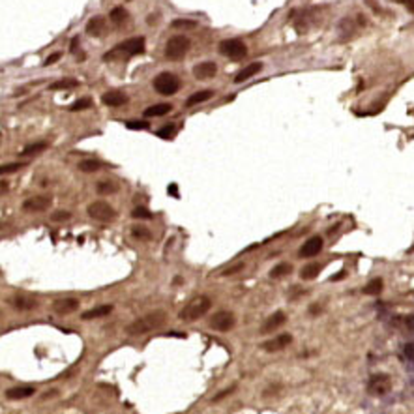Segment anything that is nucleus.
I'll return each instance as SVG.
<instances>
[{"instance_id": "nucleus-49", "label": "nucleus", "mask_w": 414, "mask_h": 414, "mask_svg": "<svg viewBox=\"0 0 414 414\" xmlns=\"http://www.w3.org/2000/svg\"><path fill=\"white\" fill-rule=\"evenodd\" d=\"M244 268V266H242V264H238V266H234V268L232 270H227V272H223V274H225V276H229V274H234V272H240V270Z\"/></svg>"}, {"instance_id": "nucleus-23", "label": "nucleus", "mask_w": 414, "mask_h": 414, "mask_svg": "<svg viewBox=\"0 0 414 414\" xmlns=\"http://www.w3.org/2000/svg\"><path fill=\"white\" fill-rule=\"evenodd\" d=\"M214 96V92L212 90H199V92L192 94L188 100H186V107H193V105H199V103H205V101H208L210 98Z\"/></svg>"}, {"instance_id": "nucleus-45", "label": "nucleus", "mask_w": 414, "mask_h": 414, "mask_svg": "<svg viewBox=\"0 0 414 414\" xmlns=\"http://www.w3.org/2000/svg\"><path fill=\"white\" fill-rule=\"evenodd\" d=\"M309 313H311V315H313V317H315V315L322 313V307L319 306V304H313V306L309 307Z\"/></svg>"}, {"instance_id": "nucleus-7", "label": "nucleus", "mask_w": 414, "mask_h": 414, "mask_svg": "<svg viewBox=\"0 0 414 414\" xmlns=\"http://www.w3.org/2000/svg\"><path fill=\"white\" fill-rule=\"evenodd\" d=\"M219 53L232 60H240L247 54V47L242 39H223L219 43Z\"/></svg>"}, {"instance_id": "nucleus-20", "label": "nucleus", "mask_w": 414, "mask_h": 414, "mask_svg": "<svg viewBox=\"0 0 414 414\" xmlns=\"http://www.w3.org/2000/svg\"><path fill=\"white\" fill-rule=\"evenodd\" d=\"M36 394L34 386H13L6 390V398L8 399H26Z\"/></svg>"}, {"instance_id": "nucleus-32", "label": "nucleus", "mask_w": 414, "mask_h": 414, "mask_svg": "<svg viewBox=\"0 0 414 414\" xmlns=\"http://www.w3.org/2000/svg\"><path fill=\"white\" fill-rule=\"evenodd\" d=\"M47 148V143H32V145H28V146H24V150H21V154L23 156H34V154H39V152H43Z\"/></svg>"}, {"instance_id": "nucleus-5", "label": "nucleus", "mask_w": 414, "mask_h": 414, "mask_svg": "<svg viewBox=\"0 0 414 414\" xmlns=\"http://www.w3.org/2000/svg\"><path fill=\"white\" fill-rule=\"evenodd\" d=\"M190 47H192V41L186 36H173L165 45V56L169 60H182L186 53L190 51Z\"/></svg>"}, {"instance_id": "nucleus-4", "label": "nucleus", "mask_w": 414, "mask_h": 414, "mask_svg": "<svg viewBox=\"0 0 414 414\" xmlns=\"http://www.w3.org/2000/svg\"><path fill=\"white\" fill-rule=\"evenodd\" d=\"M152 86L154 90L161 96H173L180 90V79L171 71H163V73L154 77Z\"/></svg>"}, {"instance_id": "nucleus-50", "label": "nucleus", "mask_w": 414, "mask_h": 414, "mask_svg": "<svg viewBox=\"0 0 414 414\" xmlns=\"http://www.w3.org/2000/svg\"><path fill=\"white\" fill-rule=\"evenodd\" d=\"M8 192V182H0V195Z\"/></svg>"}, {"instance_id": "nucleus-48", "label": "nucleus", "mask_w": 414, "mask_h": 414, "mask_svg": "<svg viewBox=\"0 0 414 414\" xmlns=\"http://www.w3.org/2000/svg\"><path fill=\"white\" fill-rule=\"evenodd\" d=\"M77 49H79V39H71V45H69V51H71V53H75Z\"/></svg>"}, {"instance_id": "nucleus-44", "label": "nucleus", "mask_w": 414, "mask_h": 414, "mask_svg": "<svg viewBox=\"0 0 414 414\" xmlns=\"http://www.w3.org/2000/svg\"><path fill=\"white\" fill-rule=\"evenodd\" d=\"M62 58V53H53L49 58L45 60V66H51V64H54V62H58Z\"/></svg>"}, {"instance_id": "nucleus-1", "label": "nucleus", "mask_w": 414, "mask_h": 414, "mask_svg": "<svg viewBox=\"0 0 414 414\" xmlns=\"http://www.w3.org/2000/svg\"><path fill=\"white\" fill-rule=\"evenodd\" d=\"M167 322V313L165 311H150V313L139 317L135 321L126 326V334L128 336H145L148 332H154V330L161 328L163 324Z\"/></svg>"}, {"instance_id": "nucleus-43", "label": "nucleus", "mask_w": 414, "mask_h": 414, "mask_svg": "<svg viewBox=\"0 0 414 414\" xmlns=\"http://www.w3.org/2000/svg\"><path fill=\"white\" fill-rule=\"evenodd\" d=\"M234 390H236V386H229L227 390L219 392V394H217V396H215V398L212 399V401H214V403H217V401H221L223 398H227V396H229V394H232V392H234Z\"/></svg>"}, {"instance_id": "nucleus-46", "label": "nucleus", "mask_w": 414, "mask_h": 414, "mask_svg": "<svg viewBox=\"0 0 414 414\" xmlns=\"http://www.w3.org/2000/svg\"><path fill=\"white\" fill-rule=\"evenodd\" d=\"M399 2H401V4H405L407 9H409V11H413V13H414V0H399Z\"/></svg>"}, {"instance_id": "nucleus-40", "label": "nucleus", "mask_w": 414, "mask_h": 414, "mask_svg": "<svg viewBox=\"0 0 414 414\" xmlns=\"http://www.w3.org/2000/svg\"><path fill=\"white\" fill-rule=\"evenodd\" d=\"M403 356H405L409 362H414V341H411V343H407V345L403 347Z\"/></svg>"}, {"instance_id": "nucleus-10", "label": "nucleus", "mask_w": 414, "mask_h": 414, "mask_svg": "<svg viewBox=\"0 0 414 414\" xmlns=\"http://www.w3.org/2000/svg\"><path fill=\"white\" fill-rule=\"evenodd\" d=\"M79 309V300L71 298V296H66V298H58L53 302V311L60 317H66V315L75 313Z\"/></svg>"}, {"instance_id": "nucleus-33", "label": "nucleus", "mask_w": 414, "mask_h": 414, "mask_svg": "<svg viewBox=\"0 0 414 414\" xmlns=\"http://www.w3.org/2000/svg\"><path fill=\"white\" fill-rule=\"evenodd\" d=\"M175 133H177V126H175V124L163 126V128H160V130L156 131V135L160 139H173L175 137Z\"/></svg>"}, {"instance_id": "nucleus-8", "label": "nucleus", "mask_w": 414, "mask_h": 414, "mask_svg": "<svg viewBox=\"0 0 414 414\" xmlns=\"http://www.w3.org/2000/svg\"><path fill=\"white\" fill-rule=\"evenodd\" d=\"M234 324H236V317L232 311H217L210 319V328L215 332H229L234 328Z\"/></svg>"}, {"instance_id": "nucleus-12", "label": "nucleus", "mask_w": 414, "mask_h": 414, "mask_svg": "<svg viewBox=\"0 0 414 414\" xmlns=\"http://www.w3.org/2000/svg\"><path fill=\"white\" fill-rule=\"evenodd\" d=\"M217 73V64L215 62H199L195 68H193V75L199 81H207V79H212V77Z\"/></svg>"}, {"instance_id": "nucleus-47", "label": "nucleus", "mask_w": 414, "mask_h": 414, "mask_svg": "<svg viewBox=\"0 0 414 414\" xmlns=\"http://www.w3.org/2000/svg\"><path fill=\"white\" fill-rule=\"evenodd\" d=\"M405 324H407V328H411V330H414V315H411V317H407V321H405Z\"/></svg>"}, {"instance_id": "nucleus-38", "label": "nucleus", "mask_w": 414, "mask_h": 414, "mask_svg": "<svg viewBox=\"0 0 414 414\" xmlns=\"http://www.w3.org/2000/svg\"><path fill=\"white\" fill-rule=\"evenodd\" d=\"M131 215H133L135 219H150V217H152V212L145 207H137L133 212H131Z\"/></svg>"}, {"instance_id": "nucleus-26", "label": "nucleus", "mask_w": 414, "mask_h": 414, "mask_svg": "<svg viewBox=\"0 0 414 414\" xmlns=\"http://www.w3.org/2000/svg\"><path fill=\"white\" fill-rule=\"evenodd\" d=\"M321 264H317V262H313V264H307V266H304L302 268V272H300V277L302 279H306V281H309V279H315V277L319 276V272H321Z\"/></svg>"}, {"instance_id": "nucleus-19", "label": "nucleus", "mask_w": 414, "mask_h": 414, "mask_svg": "<svg viewBox=\"0 0 414 414\" xmlns=\"http://www.w3.org/2000/svg\"><path fill=\"white\" fill-rule=\"evenodd\" d=\"M113 309H115V307L111 306V304H103V306L92 307V309H88L85 313H81V319H83V321H92V319L107 317L109 313H113Z\"/></svg>"}, {"instance_id": "nucleus-36", "label": "nucleus", "mask_w": 414, "mask_h": 414, "mask_svg": "<svg viewBox=\"0 0 414 414\" xmlns=\"http://www.w3.org/2000/svg\"><path fill=\"white\" fill-rule=\"evenodd\" d=\"M131 234H133V238H139V240H150L152 238V232L145 227H133Z\"/></svg>"}, {"instance_id": "nucleus-25", "label": "nucleus", "mask_w": 414, "mask_h": 414, "mask_svg": "<svg viewBox=\"0 0 414 414\" xmlns=\"http://www.w3.org/2000/svg\"><path fill=\"white\" fill-rule=\"evenodd\" d=\"M353 34H354V23L351 17H347V19H343L339 23V36H341V39H349Z\"/></svg>"}, {"instance_id": "nucleus-11", "label": "nucleus", "mask_w": 414, "mask_h": 414, "mask_svg": "<svg viewBox=\"0 0 414 414\" xmlns=\"http://www.w3.org/2000/svg\"><path fill=\"white\" fill-rule=\"evenodd\" d=\"M51 203L53 199L49 195H34L23 203V210L24 212H43L45 208L51 207Z\"/></svg>"}, {"instance_id": "nucleus-42", "label": "nucleus", "mask_w": 414, "mask_h": 414, "mask_svg": "<svg viewBox=\"0 0 414 414\" xmlns=\"http://www.w3.org/2000/svg\"><path fill=\"white\" fill-rule=\"evenodd\" d=\"M279 392H281V386H279V384H272V386H268V390L262 392V398H270V396L279 394Z\"/></svg>"}, {"instance_id": "nucleus-29", "label": "nucleus", "mask_w": 414, "mask_h": 414, "mask_svg": "<svg viewBox=\"0 0 414 414\" xmlns=\"http://www.w3.org/2000/svg\"><path fill=\"white\" fill-rule=\"evenodd\" d=\"M292 266L289 264V262H281V264H277V266H274V268L270 270V277H283L287 276V274H291Z\"/></svg>"}, {"instance_id": "nucleus-22", "label": "nucleus", "mask_w": 414, "mask_h": 414, "mask_svg": "<svg viewBox=\"0 0 414 414\" xmlns=\"http://www.w3.org/2000/svg\"><path fill=\"white\" fill-rule=\"evenodd\" d=\"M171 103H156V105H150V107L145 109V118H156V116H163L171 113Z\"/></svg>"}, {"instance_id": "nucleus-41", "label": "nucleus", "mask_w": 414, "mask_h": 414, "mask_svg": "<svg viewBox=\"0 0 414 414\" xmlns=\"http://www.w3.org/2000/svg\"><path fill=\"white\" fill-rule=\"evenodd\" d=\"M69 217H71V214H69V212H64V210H58V212H54V214L51 215L53 221H66Z\"/></svg>"}, {"instance_id": "nucleus-51", "label": "nucleus", "mask_w": 414, "mask_h": 414, "mask_svg": "<svg viewBox=\"0 0 414 414\" xmlns=\"http://www.w3.org/2000/svg\"><path fill=\"white\" fill-rule=\"evenodd\" d=\"M169 192H171V195H178V193H177V186H175V184L169 186Z\"/></svg>"}, {"instance_id": "nucleus-37", "label": "nucleus", "mask_w": 414, "mask_h": 414, "mask_svg": "<svg viewBox=\"0 0 414 414\" xmlns=\"http://www.w3.org/2000/svg\"><path fill=\"white\" fill-rule=\"evenodd\" d=\"M92 107V100L90 98H81V100H77L73 105H71V111H85V109H90Z\"/></svg>"}, {"instance_id": "nucleus-9", "label": "nucleus", "mask_w": 414, "mask_h": 414, "mask_svg": "<svg viewBox=\"0 0 414 414\" xmlns=\"http://www.w3.org/2000/svg\"><path fill=\"white\" fill-rule=\"evenodd\" d=\"M392 388V381L386 373H377L371 375V379L368 381V392L371 396H384L388 394Z\"/></svg>"}, {"instance_id": "nucleus-34", "label": "nucleus", "mask_w": 414, "mask_h": 414, "mask_svg": "<svg viewBox=\"0 0 414 414\" xmlns=\"http://www.w3.org/2000/svg\"><path fill=\"white\" fill-rule=\"evenodd\" d=\"M24 163L19 161V163H6V165H0V177L2 175H9V173H15V171L23 169Z\"/></svg>"}, {"instance_id": "nucleus-30", "label": "nucleus", "mask_w": 414, "mask_h": 414, "mask_svg": "<svg viewBox=\"0 0 414 414\" xmlns=\"http://www.w3.org/2000/svg\"><path fill=\"white\" fill-rule=\"evenodd\" d=\"M79 169L83 173H96L101 169V163L98 160H83L79 163Z\"/></svg>"}, {"instance_id": "nucleus-28", "label": "nucleus", "mask_w": 414, "mask_h": 414, "mask_svg": "<svg viewBox=\"0 0 414 414\" xmlns=\"http://www.w3.org/2000/svg\"><path fill=\"white\" fill-rule=\"evenodd\" d=\"M116 184H113V182H109V180H101V182H98L96 184V192L100 193V195H113V193H116Z\"/></svg>"}, {"instance_id": "nucleus-14", "label": "nucleus", "mask_w": 414, "mask_h": 414, "mask_svg": "<svg viewBox=\"0 0 414 414\" xmlns=\"http://www.w3.org/2000/svg\"><path fill=\"white\" fill-rule=\"evenodd\" d=\"M322 245H324V242H322L321 236H313L309 238L306 244L300 247V257L302 259H306V257H315V255H319L322 251Z\"/></svg>"}, {"instance_id": "nucleus-39", "label": "nucleus", "mask_w": 414, "mask_h": 414, "mask_svg": "<svg viewBox=\"0 0 414 414\" xmlns=\"http://www.w3.org/2000/svg\"><path fill=\"white\" fill-rule=\"evenodd\" d=\"M126 128L128 130H148L150 124H148V120H130V122H126Z\"/></svg>"}, {"instance_id": "nucleus-31", "label": "nucleus", "mask_w": 414, "mask_h": 414, "mask_svg": "<svg viewBox=\"0 0 414 414\" xmlns=\"http://www.w3.org/2000/svg\"><path fill=\"white\" fill-rule=\"evenodd\" d=\"M109 17H111V21H113L115 24H122L124 21L128 19V11H126L124 8H120V6H118V8H113V9H111V13H109Z\"/></svg>"}, {"instance_id": "nucleus-3", "label": "nucleus", "mask_w": 414, "mask_h": 414, "mask_svg": "<svg viewBox=\"0 0 414 414\" xmlns=\"http://www.w3.org/2000/svg\"><path fill=\"white\" fill-rule=\"evenodd\" d=\"M210 307H212V300L208 298V296H197L192 302H188V306H184V309L178 313V317L182 321H188V322L197 321L205 313L210 311Z\"/></svg>"}, {"instance_id": "nucleus-17", "label": "nucleus", "mask_w": 414, "mask_h": 414, "mask_svg": "<svg viewBox=\"0 0 414 414\" xmlns=\"http://www.w3.org/2000/svg\"><path fill=\"white\" fill-rule=\"evenodd\" d=\"M261 71H262V62H251V64H247L245 68H242L234 75V83H244V81L251 79V77H255L257 73H261Z\"/></svg>"}, {"instance_id": "nucleus-24", "label": "nucleus", "mask_w": 414, "mask_h": 414, "mask_svg": "<svg viewBox=\"0 0 414 414\" xmlns=\"http://www.w3.org/2000/svg\"><path fill=\"white\" fill-rule=\"evenodd\" d=\"M77 86H79V81H75V79H60V81H56V83L49 86V90L58 92V90H71V88H77Z\"/></svg>"}, {"instance_id": "nucleus-35", "label": "nucleus", "mask_w": 414, "mask_h": 414, "mask_svg": "<svg viewBox=\"0 0 414 414\" xmlns=\"http://www.w3.org/2000/svg\"><path fill=\"white\" fill-rule=\"evenodd\" d=\"M171 26H173V28H195L197 23L192 21V19H175V21L171 23Z\"/></svg>"}, {"instance_id": "nucleus-21", "label": "nucleus", "mask_w": 414, "mask_h": 414, "mask_svg": "<svg viewBox=\"0 0 414 414\" xmlns=\"http://www.w3.org/2000/svg\"><path fill=\"white\" fill-rule=\"evenodd\" d=\"M103 30H105V19H103V17L96 15L86 23V34H88V36L98 38V36L103 34Z\"/></svg>"}, {"instance_id": "nucleus-16", "label": "nucleus", "mask_w": 414, "mask_h": 414, "mask_svg": "<svg viewBox=\"0 0 414 414\" xmlns=\"http://www.w3.org/2000/svg\"><path fill=\"white\" fill-rule=\"evenodd\" d=\"M8 302L15 307L17 311H32V309L38 307V300L32 298V296H21L19 294V296H11Z\"/></svg>"}, {"instance_id": "nucleus-13", "label": "nucleus", "mask_w": 414, "mask_h": 414, "mask_svg": "<svg viewBox=\"0 0 414 414\" xmlns=\"http://www.w3.org/2000/svg\"><path fill=\"white\" fill-rule=\"evenodd\" d=\"M292 343V336L291 334H279L277 338L270 339L266 343H262V349L266 353H277V351H283L285 347H289Z\"/></svg>"}, {"instance_id": "nucleus-6", "label": "nucleus", "mask_w": 414, "mask_h": 414, "mask_svg": "<svg viewBox=\"0 0 414 414\" xmlns=\"http://www.w3.org/2000/svg\"><path fill=\"white\" fill-rule=\"evenodd\" d=\"M86 212H88V215H90L92 219H96V221H103V223L115 219V215H116L115 208L111 207L109 203H105V201L90 203L88 208H86Z\"/></svg>"}, {"instance_id": "nucleus-2", "label": "nucleus", "mask_w": 414, "mask_h": 414, "mask_svg": "<svg viewBox=\"0 0 414 414\" xmlns=\"http://www.w3.org/2000/svg\"><path fill=\"white\" fill-rule=\"evenodd\" d=\"M145 53V38L137 36V38H130L122 41L118 47H115L113 51H109L107 54H103V60H115L118 56L128 58V56H135V54Z\"/></svg>"}, {"instance_id": "nucleus-18", "label": "nucleus", "mask_w": 414, "mask_h": 414, "mask_svg": "<svg viewBox=\"0 0 414 414\" xmlns=\"http://www.w3.org/2000/svg\"><path fill=\"white\" fill-rule=\"evenodd\" d=\"M285 321H287V317H285L283 311H276V313H272L266 321L262 322L261 334H270V332H274V330L279 328Z\"/></svg>"}, {"instance_id": "nucleus-15", "label": "nucleus", "mask_w": 414, "mask_h": 414, "mask_svg": "<svg viewBox=\"0 0 414 414\" xmlns=\"http://www.w3.org/2000/svg\"><path fill=\"white\" fill-rule=\"evenodd\" d=\"M130 101L128 94L120 92V90H109L101 96V103H105L107 107H122Z\"/></svg>"}, {"instance_id": "nucleus-27", "label": "nucleus", "mask_w": 414, "mask_h": 414, "mask_svg": "<svg viewBox=\"0 0 414 414\" xmlns=\"http://www.w3.org/2000/svg\"><path fill=\"white\" fill-rule=\"evenodd\" d=\"M383 287H384V281L377 277V279L369 281V283L364 287V292H366V294H371V296H377V294H381V292H383Z\"/></svg>"}]
</instances>
